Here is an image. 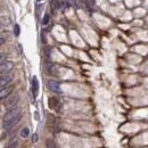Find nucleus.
<instances>
[{"label": "nucleus", "instance_id": "nucleus-1", "mask_svg": "<svg viewBox=\"0 0 148 148\" xmlns=\"http://www.w3.org/2000/svg\"><path fill=\"white\" fill-rule=\"evenodd\" d=\"M17 101H18V95H17V94H13V92H11L8 97H6V98L3 99L2 105H3V107H5V108H7V109H11V108H14V107L16 106Z\"/></svg>", "mask_w": 148, "mask_h": 148}, {"label": "nucleus", "instance_id": "nucleus-2", "mask_svg": "<svg viewBox=\"0 0 148 148\" xmlns=\"http://www.w3.org/2000/svg\"><path fill=\"white\" fill-rule=\"evenodd\" d=\"M19 114H22V110H21V108H18V107H14V108H11V109H9V112L8 113H6L5 114V116H3V119H2V122L3 121H9V120H13V119H15L16 116H18Z\"/></svg>", "mask_w": 148, "mask_h": 148}, {"label": "nucleus", "instance_id": "nucleus-3", "mask_svg": "<svg viewBox=\"0 0 148 148\" xmlns=\"http://www.w3.org/2000/svg\"><path fill=\"white\" fill-rule=\"evenodd\" d=\"M21 119H22V114H19L18 116H16L15 119H13V120H9V121H3L2 122V127H3V129H6V130H10V129H13L19 121H21Z\"/></svg>", "mask_w": 148, "mask_h": 148}, {"label": "nucleus", "instance_id": "nucleus-4", "mask_svg": "<svg viewBox=\"0 0 148 148\" xmlns=\"http://www.w3.org/2000/svg\"><path fill=\"white\" fill-rule=\"evenodd\" d=\"M47 84H48V88H49L51 91H54V92H56V94H60V92H62L58 82H56V81H54V80H49Z\"/></svg>", "mask_w": 148, "mask_h": 148}, {"label": "nucleus", "instance_id": "nucleus-5", "mask_svg": "<svg viewBox=\"0 0 148 148\" xmlns=\"http://www.w3.org/2000/svg\"><path fill=\"white\" fill-rule=\"evenodd\" d=\"M38 92H39V82H38V79L35 76H33V79H32V94H33V99L38 96Z\"/></svg>", "mask_w": 148, "mask_h": 148}, {"label": "nucleus", "instance_id": "nucleus-6", "mask_svg": "<svg viewBox=\"0 0 148 148\" xmlns=\"http://www.w3.org/2000/svg\"><path fill=\"white\" fill-rule=\"evenodd\" d=\"M13 88H14L13 86L7 87L6 89H5V88H2V89H1V92H0V99H1V100H3L6 97H8V96L13 92Z\"/></svg>", "mask_w": 148, "mask_h": 148}, {"label": "nucleus", "instance_id": "nucleus-7", "mask_svg": "<svg viewBox=\"0 0 148 148\" xmlns=\"http://www.w3.org/2000/svg\"><path fill=\"white\" fill-rule=\"evenodd\" d=\"M13 63H10V62H6V63H2L1 64V75H3L5 74V72L7 73V72H9V71H11L13 70Z\"/></svg>", "mask_w": 148, "mask_h": 148}, {"label": "nucleus", "instance_id": "nucleus-8", "mask_svg": "<svg viewBox=\"0 0 148 148\" xmlns=\"http://www.w3.org/2000/svg\"><path fill=\"white\" fill-rule=\"evenodd\" d=\"M10 81H11V76H3V75H1V81H0L1 89L5 88V86H7V83H9Z\"/></svg>", "mask_w": 148, "mask_h": 148}, {"label": "nucleus", "instance_id": "nucleus-9", "mask_svg": "<svg viewBox=\"0 0 148 148\" xmlns=\"http://www.w3.org/2000/svg\"><path fill=\"white\" fill-rule=\"evenodd\" d=\"M29 135H30V130H29V128H23L22 130H21V132H19V136L22 137V138H27L29 137Z\"/></svg>", "mask_w": 148, "mask_h": 148}, {"label": "nucleus", "instance_id": "nucleus-10", "mask_svg": "<svg viewBox=\"0 0 148 148\" xmlns=\"http://www.w3.org/2000/svg\"><path fill=\"white\" fill-rule=\"evenodd\" d=\"M51 6H52L54 10H57L58 8L62 7V2H59L58 0H52V1H51Z\"/></svg>", "mask_w": 148, "mask_h": 148}, {"label": "nucleus", "instance_id": "nucleus-11", "mask_svg": "<svg viewBox=\"0 0 148 148\" xmlns=\"http://www.w3.org/2000/svg\"><path fill=\"white\" fill-rule=\"evenodd\" d=\"M56 106H58V101L55 98H50L49 99V107L50 108H55Z\"/></svg>", "mask_w": 148, "mask_h": 148}, {"label": "nucleus", "instance_id": "nucleus-12", "mask_svg": "<svg viewBox=\"0 0 148 148\" xmlns=\"http://www.w3.org/2000/svg\"><path fill=\"white\" fill-rule=\"evenodd\" d=\"M17 143H18V141H17V139H13V140H11V141L8 144V147H9V148L16 147V146H17Z\"/></svg>", "mask_w": 148, "mask_h": 148}, {"label": "nucleus", "instance_id": "nucleus-13", "mask_svg": "<svg viewBox=\"0 0 148 148\" xmlns=\"http://www.w3.org/2000/svg\"><path fill=\"white\" fill-rule=\"evenodd\" d=\"M48 22H49V15L46 14V15L44 16V19H42V25H47Z\"/></svg>", "mask_w": 148, "mask_h": 148}, {"label": "nucleus", "instance_id": "nucleus-14", "mask_svg": "<svg viewBox=\"0 0 148 148\" xmlns=\"http://www.w3.org/2000/svg\"><path fill=\"white\" fill-rule=\"evenodd\" d=\"M14 33H15L16 37L19 35V26H18V24H15V26H14Z\"/></svg>", "mask_w": 148, "mask_h": 148}, {"label": "nucleus", "instance_id": "nucleus-15", "mask_svg": "<svg viewBox=\"0 0 148 148\" xmlns=\"http://www.w3.org/2000/svg\"><path fill=\"white\" fill-rule=\"evenodd\" d=\"M32 141H33V143H37V141H38V136H37V133H34V135H33V137H32Z\"/></svg>", "mask_w": 148, "mask_h": 148}, {"label": "nucleus", "instance_id": "nucleus-16", "mask_svg": "<svg viewBox=\"0 0 148 148\" xmlns=\"http://www.w3.org/2000/svg\"><path fill=\"white\" fill-rule=\"evenodd\" d=\"M2 63H5V56H3V54H1V64Z\"/></svg>", "mask_w": 148, "mask_h": 148}, {"label": "nucleus", "instance_id": "nucleus-17", "mask_svg": "<svg viewBox=\"0 0 148 148\" xmlns=\"http://www.w3.org/2000/svg\"><path fill=\"white\" fill-rule=\"evenodd\" d=\"M3 42H5V39L1 37V39H0V45H3Z\"/></svg>", "mask_w": 148, "mask_h": 148}]
</instances>
